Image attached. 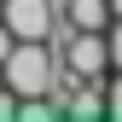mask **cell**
<instances>
[{"instance_id": "cell-1", "label": "cell", "mask_w": 122, "mask_h": 122, "mask_svg": "<svg viewBox=\"0 0 122 122\" xmlns=\"http://www.w3.org/2000/svg\"><path fill=\"white\" fill-rule=\"evenodd\" d=\"M116 23L111 29H70L64 47H58V64H64L76 81H105V76L116 70Z\"/></svg>"}, {"instance_id": "cell-2", "label": "cell", "mask_w": 122, "mask_h": 122, "mask_svg": "<svg viewBox=\"0 0 122 122\" xmlns=\"http://www.w3.org/2000/svg\"><path fill=\"white\" fill-rule=\"evenodd\" d=\"M58 0H0V23L12 29V41H47Z\"/></svg>"}, {"instance_id": "cell-3", "label": "cell", "mask_w": 122, "mask_h": 122, "mask_svg": "<svg viewBox=\"0 0 122 122\" xmlns=\"http://www.w3.org/2000/svg\"><path fill=\"white\" fill-rule=\"evenodd\" d=\"M58 12H64L70 29H111L116 23V6H111V0H58Z\"/></svg>"}]
</instances>
